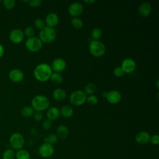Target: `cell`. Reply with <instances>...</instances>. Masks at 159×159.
<instances>
[{
	"instance_id": "cell-1",
	"label": "cell",
	"mask_w": 159,
	"mask_h": 159,
	"mask_svg": "<svg viewBox=\"0 0 159 159\" xmlns=\"http://www.w3.org/2000/svg\"><path fill=\"white\" fill-rule=\"evenodd\" d=\"M52 74V70L51 66L47 63H40L38 65L34 71L35 78L40 82L48 81Z\"/></svg>"
},
{
	"instance_id": "cell-2",
	"label": "cell",
	"mask_w": 159,
	"mask_h": 159,
	"mask_svg": "<svg viewBox=\"0 0 159 159\" xmlns=\"http://www.w3.org/2000/svg\"><path fill=\"white\" fill-rule=\"evenodd\" d=\"M31 104L35 111L42 112L49 108L50 101L46 96L39 94L33 98Z\"/></svg>"
},
{
	"instance_id": "cell-3",
	"label": "cell",
	"mask_w": 159,
	"mask_h": 159,
	"mask_svg": "<svg viewBox=\"0 0 159 159\" xmlns=\"http://www.w3.org/2000/svg\"><path fill=\"white\" fill-rule=\"evenodd\" d=\"M57 37V32L53 28L45 26L39 32V39L45 43H50L53 42Z\"/></svg>"
},
{
	"instance_id": "cell-4",
	"label": "cell",
	"mask_w": 159,
	"mask_h": 159,
	"mask_svg": "<svg viewBox=\"0 0 159 159\" xmlns=\"http://www.w3.org/2000/svg\"><path fill=\"white\" fill-rule=\"evenodd\" d=\"M89 50L93 56L100 57L104 55L106 52V47L101 41L93 40L89 43Z\"/></svg>"
},
{
	"instance_id": "cell-5",
	"label": "cell",
	"mask_w": 159,
	"mask_h": 159,
	"mask_svg": "<svg viewBox=\"0 0 159 159\" xmlns=\"http://www.w3.org/2000/svg\"><path fill=\"white\" fill-rule=\"evenodd\" d=\"M24 143L25 140L21 134L15 132L11 135L9 139V144L12 149L14 150H19L22 149L24 145Z\"/></svg>"
},
{
	"instance_id": "cell-6",
	"label": "cell",
	"mask_w": 159,
	"mask_h": 159,
	"mask_svg": "<svg viewBox=\"0 0 159 159\" xmlns=\"http://www.w3.org/2000/svg\"><path fill=\"white\" fill-rule=\"evenodd\" d=\"M86 100V95L83 91L76 90L70 96V101L71 104L79 106L83 104Z\"/></svg>"
},
{
	"instance_id": "cell-7",
	"label": "cell",
	"mask_w": 159,
	"mask_h": 159,
	"mask_svg": "<svg viewBox=\"0 0 159 159\" xmlns=\"http://www.w3.org/2000/svg\"><path fill=\"white\" fill-rule=\"evenodd\" d=\"M26 48L32 52H37L41 50L43 46L42 42L39 37H32L28 38L25 43Z\"/></svg>"
},
{
	"instance_id": "cell-8",
	"label": "cell",
	"mask_w": 159,
	"mask_h": 159,
	"mask_svg": "<svg viewBox=\"0 0 159 159\" xmlns=\"http://www.w3.org/2000/svg\"><path fill=\"white\" fill-rule=\"evenodd\" d=\"M54 147L52 145L43 143L39 148V155L45 158L52 157L54 153Z\"/></svg>"
},
{
	"instance_id": "cell-9",
	"label": "cell",
	"mask_w": 159,
	"mask_h": 159,
	"mask_svg": "<svg viewBox=\"0 0 159 159\" xmlns=\"http://www.w3.org/2000/svg\"><path fill=\"white\" fill-rule=\"evenodd\" d=\"M84 11L83 5L79 2L71 3L68 7V12L73 17H77L80 16Z\"/></svg>"
},
{
	"instance_id": "cell-10",
	"label": "cell",
	"mask_w": 159,
	"mask_h": 159,
	"mask_svg": "<svg viewBox=\"0 0 159 159\" xmlns=\"http://www.w3.org/2000/svg\"><path fill=\"white\" fill-rule=\"evenodd\" d=\"M120 67L124 73H130L135 70L136 63L134 59L131 58H127L122 61Z\"/></svg>"
},
{
	"instance_id": "cell-11",
	"label": "cell",
	"mask_w": 159,
	"mask_h": 159,
	"mask_svg": "<svg viewBox=\"0 0 159 159\" xmlns=\"http://www.w3.org/2000/svg\"><path fill=\"white\" fill-rule=\"evenodd\" d=\"M9 37L12 43H19L23 41L24 34L22 30L19 29H14L10 32Z\"/></svg>"
},
{
	"instance_id": "cell-12",
	"label": "cell",
	"mask_w": 159,
	"mask_h": 159,
	"mask_svg": "<svg viewBox=\"0 0 159 159\" xmlns=\"http://www.w3.org/2000/svg\"><path fill=\"white\" fill-rule=\"evenodd\" d=\"M106 98L110 104H116L120 101L122 95L117 90H111L107 92Z\"/></svg>"
},
{
	"instance_id": "cell-13",
	"label": "cell",
	"mask_w": 159,
	"mask_h": 159,
	"mask_svg": "<svg viewBox=\"0 0 159 159\" xmlns=\"http://www.w3.org/2000/svg\"><path fill=\"white\" fill-rule=\"evenodd\" d=\"M52 70H53L56 73H60L64 71L66 68V64L65 61L60 58H55L52 63V65L50 66Z\"/></svg>"
},
{
	"instance_id": "cell-14",
	"label": "cell",
	"mask_w": 159,
	"mask_h": 159,
	"mask_svg": "<svg viewBox=\"0 0 159 159\" xmlns=\"http://www.w3.org/2000/svg\"><path fill=\"white\" fill-rule=\"evenodd\" d=\"M9 78L14 83H20L24 80V75L20 70L15 68L10 71L9 73Z\"/></svg>"
},
{
	"instance_id": "cell-15",
	"label": "cell",
	"mask_w": 159,
	"mask_h": 159,
	"mask_svg": "<svg viewBox=\"0 0 159 159\" xmlns=\"http://www.w3.org/2000/svg\"><path fill=\"white\" fill-rule=\"evenodd\" d=\"M59 22V17L55 13V12H50L48 13L45 20V25H47V27L53 28L54 27L57 26Z\"/></svg>"
},
{
	"instance_id": "cell-16",
	"label": "cell",
	"mask_w": 159,
	"mask_h": 159,
	"mask_svg": "<svg viewBox=\"0 0 159 159\" xmlns=\"http://www.w3.org/2000/svg\"><path fill=\"white\" fill-rule=\"evenodd\" d=\"M150 135L146 131H140L138 132L135 137V142L140 145H145L150 142Z\"/></svg>"
},
{
	"instance_id": "cell-17",
	"label": "cell",
	"mask_w": 159,
	"mask_h": 159,
	"mask_svg": "<svg viewBox=\"0 0 159 159\" xmlns=\"http://www.w3.org/2000/svg\"><path fill=\"white\" fill-rule=\"evenodd\" d=\"M139 13L142 17L148 16L152 12L151 4L148 2H144L140 4L139 7Z\"/></svg>"
},
{
	"instance_id": "cell-18",
	"label": "cell",
	"mask_w": 159,
	"mask_h": 159,
	"mask_svg": "<svg viewBox=\"0 0 159 159\" xmlns=\"http://www.w3.org/2000/svg\"><path fill=\"white\" fill-rule=\"evenodd\" d=\"M60 110L57 107H51L47 109V117L50 121L57 120L60 116Z\"/></svg>"
},
{
	"instance_id": "cell-19",
	"label": "cell",
	"mask_w": 159,
	"mask_h": 159,
	"mask_svg": "<svg viewBox=\"0 0 159 159\" xmlns=\"http://www.w3.org/2000/svg\"><path fill=\"white\" fill-rule=\"evenodd\" d=\"M52 96L56 101H62L66 98V93L63 89L57 88L53 91Z\"/></svg>"
},
{
	"instance_id": "cell-20",
	"label": "cell",
	"mask_w": 159,
	"mask_h": 159,
	"mask_svg": "<svg viewBox=\"0 0 159 159\" xmlns=\"http://www.w3.org/2000/svg\"><path fill=\"white\" fill-rule=\"evenodd\" d=\"M57 136L60 139H65L68 135V129L66 126L60 125L57 129Z\"/></svg>"
},
{
	"instance_id": "cell-21",
	"label": "cell",
	"mask_w": 159,
	"mask_h": 159,
	"mask_svg": "<svg viewBox=\"0 0 159 159\" xmlns=\"http://www.w3.org/2000/svg\"><path fill=\"white\" fill-rule=\"evenodd\" d=\"M73 109L68 105L63 106V107H61L60 111V114L65 118H69L71 117L73 114Z\"/></svg>"
},
{
	"instance_id": "cell-22",
	"label": "cell",
	"mask_w": 159,
	"mask_h": 159,
	"mask_svg": "<svg viewBox=\"0 0 159 159\" xmlns=\"http://www.w3.org/2000/svg\"><path fill=\"white\" fill-rule=\"evenodd\" d=\"M15 158H16V159H30V155L27 150L22 148L19 150H17V152H16Z\"/></svg>"
},
{
	"instance_id": "cell-23",
	"label": "cell",
	"mask_w": 159,
	"mask_h": 159,
	"mask_svg": "<svg viewBox=\"0 0 159 159\" xmlns=\"http://www.w3.org/2000/svg\"><path fill=\"white\" fill-rule=\"evenodd\" d=\"M97 89L96 85L92 82L88 83L85 86H84V92L85 94H89V95H92L93 94Z\"/></svg>"
},
{
	"instance_id": "cell-24",
	"label": "cell",
	"mask_w": 159,
	"mask_h": 159,
	"mask_svg": "<svg viewBox=\"0 0 159 159\" xmlns=\"http://www.w3.org/2000/svg\"><path fill=\"white\" fill-rule=\"evenodd\" d=\"M35 111L32 106H25L20 111L21 115L24 117H30L33 116Z\"/></svg>"
},
{
	"instance_id": "cell-25",
	"label": "cell",
	"mask_w": 159,
	"mask_h": 159,
	"mask_svg": "<svg viewBox=\"0 0 159 159\" xmlns=\"http://www.w3.org/2000/svg\"><path fill=\"white\" fill-rule=\"evenodd\" d=\"M50 79L53 83L56 84H60V83H62L63 78L60 73L54 72V73H52Z\"/></svg>"
},
{
	"instance_id": "cell-26",
	"label": "cell",
	"mask_w": 159,
	"mask_h": 159,
	"mask_svg": "<svg viewBox=\"0 0 159 159\" xmlns=\"http://www.w3.org/2000/svg\"><path fill=\"white\" fill-rule=\"evenodd\" d=\"M16 153L12 148H8L4 151L2 158V159H15Z\"/></svg>"
},
{
	"instance_id": "cell-27",
	"label": "cell",
	"mask_w": 159,
	"mask_h": 159,
	"mask_svg": "<svg viewBox=\"0 0 159 159\" xmlns=\"http://www.w3.org/2000/svg\"><path fill=\"white\" fill-rule=\"evenodd\" d=\"M57 140H58V137L57 135L55 134H50L43 139L44 143H48L52 145L53 144L57 142Z\"/></svg>"
},
{
	"instance_id": "cell-28",
	"label": "cell",
	"mask_w": 159,
	"mask_h": 159,
	"mask_svg": "<svg viewBox=\"0 0 159 159\" xmlns=\"http://www.w3.org/2000/svg\"><path fill=\"white\" fill-rule=\"evenodd\" d=\"M71 24L72 26L76 29H81L83 26L82 20L78 17H73L71 19Z\"/></svg>"
},
{
	"instance_id": "cell-29",
	"label": "cell",
	"mask_w": 159,
	"mask_h": 159,
	"mask_svg": "<svg viewBox=\"0 0 159 159\" xmlns=\"http://www.w3.org/2000/svg\"><path fill=\"white\" fill-rule=\"evenodd\" d=\"M102 35V30L99 27H96L91 31V37L94 40H98Z\"/></svg>"
},
{
	"instance_id": "cell-30",
	"label": "cell",
	"mask_w": 159,
	"mask_h": 159,
	"mask_svg": "<svg viewBox=\"0 0 159 159\" xmlns=\"http://www.w3.org/2000/svg\"><path fill=\"white\" fill-rule=\"evenodd\" d=\"M35 27L39 30H41L43 28L45 27V20L41 18H37L34 22Z\"/></svg>"
},
{
	"instance_id": "cell-31",
	"label": "cell",
	"mask_w": 159,
	"mask_h": 159,
	"mask_svg": "<svg viewBox=\"0 0 159 159\" xmlns=\"http://www.w3.org/2000/svg\"><path fill=\"white\" fill-rule=\"evenodd\" d=\"M2 2L3 6L7 10L12 9L16 6V1L14 0H4Z\"/></svg>"
},
{
	"instance_id": "cell-32",
	"label": "cell",
	"mask_w": 159,
	"mask_h": 159,
	"mask_svg": "<svg viewBox=\"0 0 159 159\" xmlns=\"http://www.w3.org/2000/svg\"><path fill=\"white\" fill-rule=\"evenodd\" d=\"M86 101H87V102L91 105V106H94L96 104H97V103L98 102V98L96 96L92 94V95H89L88 97H86Z\"/></svg>"
},
{
	"instance_id": "cell-33",
	"label": "cell",
	"mask_w": 159,
	"mask_h": 159,
	"mask_svg": "<svg viewBox=\"0 0 159 159\" xmlns=\"http://www.w3.org/2000/svg\"><path fill=\"white\" fill-rule=\"evenodd\" d=\"M23 32H24V36L25 35L28 38H30V37H34V34H35V30L32 27L28 26L24 29V31Z\"/></svg>"
},
{
	"instance_id": "cell-34",
	"label": "cell",
	"mask_w": 159,
	"mask_h": 159,
	"mask_svg": "<svg viewBox=\"0 0 159 159\" xmlns=\"http://www.w3.org/2000/svg\"><path fill=\"white\" fill-rule=\"evenodd\" d=\"M113 73L114 76H116V77H121L124 75V72L120 66H117L114 68L113 71Z\"/></svg>"
},
{
	"instance_id": "cell-35",
	"label": "cell",
	"mask_w": 159,
	"mask_h": 159,
	"mask_svg": "<svg viewBox=\"0 0 159 159\" xmlns=\"http://www.w3.org/2000/svg\"><path fill=\"white\" fill-rule=\"evenodd\" d=\"M29 5L32 7H37L41 6L42 3V0H30L28 2Z\"/></svg>"
},
{
	"instance_id": "cell-36",
	"label": "cell",
	"mask_w": 159,
	"mask_h": 159,
	"mask_svg": "<svg viewBox=\"0 0 159 159\" xmlns=\"http://www.w3.org/2000/svg\"><path fill=\"white\" fill-rule=\"evenodd\" d=\"M33 116H34V118L35 120L37 121V122L42 120V119H43V113L41 111H35Z\"/></svg>"
},
{
	"instance_id": "cell-37",
	"label": "cell",
	"mask_w": 159,
	"mask_h": 159,
	"mask_svg": "<svg viewBox=\"0 0 159 159\" xmlns=\"http://www.w3.org/2000/svg\"><path fill=\"white\" fill-rule=\"evenodd\" d=\"M52 126V122L48 119H45L42 123V127L45 130H48Z\"/></svg>"
},
{
	"instance_id": "cell-38",
	"label": "cell",
	"mask_w": 159,
	"mask_h": 159,
	"mask_svg": "<svg viewBox=\"0 0 159 159\" xmlns=\"http://www.w3.org/2000/svg\"><path fill=\"white\" fill-rule=\"evenodd\" d=\"M150 141L153 145H158V143H159V136L157 134L153 135L152 137H150Z\"/></svg>"
},
{
	"instance_id": "cell-39",
	"label": "cell",
	"mask_w": 159,
	"mask_h": 159,
	"mask_svg": "<svg viewBox=\"0 0 159 159\" xmlns=\"http://www.w3.org/2000/svg\"><path fill=\"white\" fill-rule=\"evenodd\" d=\"M4 53V48L3 45L0 43V58H1Z\"/></svg>"
},
{
	"instance_id": "cell-40",
	"label": "cell",
	"mask_w": 159,
	"mask_h": 159,
	"mask_svg": "<svg viewBox=\"0 0 159 159\" xmlns=\"http://www.w3.org/2000/svg\"><path fill=\"white\" fill-rule=\"evenodd\" d=\"M83 2L85 3H87V4H92L96 2V1H94V0H84Z\"/></svg>"
},
{
	"instance_id": "cell-41",
	"label": "cell",
	"mask_w": 159,
	"mask_h": 159,
	"mask_svg": "<svg viewBox=\"0 0 159 159\" xmlns=\"http://www.w3.org/2000/svg\"><path fill=\"white\" fill-rule=\"evenodd\" d=\"M156 86H157V89L159 88V86H158V80H157V82H156Z\"/></svg>"
},
{
	"instance_id": "cell-42",
	"label": "cell",
	"mask_w": 159,
	"mask_h": 159,
	"mask_svg": "<svg viewBox=\"0 0 159 159\" xmlns=\"http://www.w3.org/2000/svg\"><path fill=\"white\" fill-rule=\"evenodd\" d=\"M2 1H0V2H2Z\"/></svg>"
}]
</instances>
